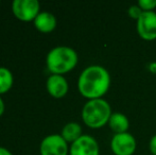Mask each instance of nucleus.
<instances>
[{"label":"nucleus","instance_id":"1","mask_svg":"<svg viewBox=\"0 0 156 155\" xmlns=\"http://www.w3.org/2000/svg\"><path fill=\"white\" fill-rule=\"evenodd\" d=\"M108 70L101 65H90L81 72L78 80L79 93L88 100L101 99L111 87Z\"/></svg>","mask_w":156,"mask_h":155},{"label":"nucleus","instance_id":"2","mask_svg":"<svg viewBox=\"0 0 156 155\" xmlns=\"http://www.w3.org/2000/svg\"><path fill=\"white\" fill-rule=\"evenodd\" d=\"M79 62V55L74 49L67 46H58L49 51L46 58L47 68L52 75L63 76L71 71Z\"/></svg>","mask_w":156,"mask_h":155},{"label":"nucleus","instance_id":"3","mask_svg":"<svg viewBox=\"0 0 156 155\" xmlns=\"http://www.w3.org/2000/svg\"><path fill=\"white\" fill-rule=\"evenodd\" d=\"M113 111L105 99L88 100L82 108V119L85 125L90 129H101L108 123Z\"/></svg>","mask_w":156,"mask_h":155},{"label":"nucleus","instance_id":"4","mask_svg":"<svg viewBox=\"0 0 156 155\" xmlns=\"http://www.w3.org/2000/svg\"><path fill=\"white\" fill-rule=\"evenodd\" d=\"M41 4L37 0H14L12 2V12L21 21H34L39 14Z\"/></svg>","mask_w":156,"mask_h":155},{"label":"nucleus","instance_id":"5","mask_svg":"<svg viewBox=\"0 0 156 155\" xmlns=\"http://www.w3.org/2000/svg\"><path fill=\"white\" fill-rule=\"evenodd\" d=\"M111 149L115 155H133L137 149V141L129 132L114 134L111 140Z\"/></svg>","mask_w":156,"mask_h":155},{"label":"nucleus","instance_id":"6","mask_svg":"<svg viewBox=\"0 0 156 155\" xmlns=\"http://www.w3.org/2000/svg\"><path fill=\"white\" fill-rule=\"evenodd\" d=\"M41 155H68V143L58 134L46 136L41 143Z\"/></svg>","mask_w":156,"mask_h":155},{"label":"nucleus","instance_id":"7","mask_svg":"<svg viewBox=\"0 0 156 155\" xmlns=\"http://www.w3.org/2000/svg\"><path fill=\"white\" fill-rule=\"evenodd\" d=\"M138 35L144 41L156 39V12H144L136 20Z\"/></svg>","mask_w":156,"mask_h":155},{"label":"nucleus","instance_id":"8","mask_svg":"<svg viewBox=\"0 0 156 155\" xmlns=\"http://www.w3.org/2000/svg\"><path fill=\"white\" fill-rule=\"evenodd\" d=\"M69 155H100V148L96 138L83 134L80 138L70 145Z\"/></svg>","mask_w":156,"mask_h":155},{"label":"nucleus","instance_id":"9","mask_svg":"<svg viewBox=\"0 0 156 155\" xmlns=\"http://www.w3.org/2000/svg\"><path fill=\"white\" fill-rule=\"evenodd\" d=\"M46 87H47V91L49 93V95L56 99L65 97L69 89V85H68L66 78L60 75L50 76L47 79Z\"/></svg>","mask_w":156,"mask_h":155},{"label":"nucleus","instance_id":"10","mask_svg":"<svg viewBox=\"0 0 156 155\" xmlns=\"http://www.w3.org/2000/svg\"><path fill=\"white\" fill-rule=\"evenodd\" d=\"M33 23L35 28L43 33H50L55 29L58 25L55 16L49 12H41Z\"/></svg>","mask_w":156,"mask_h":155},{"label":"nucleus","instance_id":"11","mask_svg":"<svg viewBox=\"0 0 156 155\" xmlns=\"http://www.w3.org/2000/svg\"><path fill=\"white\" fill-rule=\"evenodd\" d=\"M108 126L115 134L126 133L129 129V120L124 114L119 112H115L112 114L108 120Z\"/></svg>","mask_w":156,"mask_h":155},{"label":"nucleus","instance_id":"12","mask_svg":"<svg viewBox=\"0 0 156 155\" xmlns=\"http://www.w3.org/2000/svg\"><path fill=\"white\" fill-rule=\"evenodd\" d=\"M83 135L82 126L78 122H68L62 129L61 136L67 141L68 143H73Z\"/></svg>","mask_w":156,"mask_h":155},{"label":"nucleus","instance_id":"13","mask_svg":"<svg viewBox=\"0 0 156 155\" xmlns=\"http://www.w3.org/2000/svg\"><path fill=\"white\" fill-rule=\"evenodd\" d=\"M13 82H14V78L10 69L5 67H0V95L10 90Z\"/></svg>","mask_w":156,"mask_h":155},{"label":"nucleus","instance_id":"14","mask_svg":"<svg viewBox=\"0 0 156 155\" xmlns=\"http://www.w3.org/2000/svg\"><path fill=\"white\" fill-rule=\"evenodd\" d=\"M137 4L144 12H152L156 9V0H139Z\"/></svg>","mask_w":156,"mask_h":155},{"label":"nucleus","instance_id":"15","mask_svg":"<svg viewBox=\"0 0 156 155\" xmlns=\"http://www.w3.org/2000/svg\"><path fill=\"white\" fill-rule=\"evenodd\" d=\"M142 13H144V11L140 9V6L138 5V4H133V5L129 6V10H127V14L129 15V17H132V18L135 19V20H137V19L141 16Z\"/></svg>","mask_w":156,"mask_h":155},{"label":"nucleus","instance_id":"16","mask_svg":"<svg viewBox=\"0 0 156 155\" xmlns=\"http://www.w3.org/2000/svg\"><path fill=\"white\" fill-rule=\"evenodd\" d=\"M149 150L152 155H156V134L153 135L149 141Z\"/></svg>","mask_w":156,"mask_h":155},{"label":"nucleus","instance_id":"17","mask_svg":"<svg viewBox=\"0 0 156 155\" xmlns=\"http://www.w3.org/2000/svg\"><path fill=\"white\" fill-rule=\"evenodd\" d=\"M4 110H5V105H4V102L2 100V98L0 97V116H2V114L4 113Z\"/></svg>","mask_w":156,"mask_h":155},{"label":"nucleus","instance_id":"18","mask_svg":"<svg viewBox=\"0 0 156 155\" xmlns=\"http://www.w3.org/2000/svg\"><path fill=\"white\" fill-rule=\"evenodd\" d=\"M0 155H13V154L8 149H5V148L0 147Z\"/></svg>","mask_w":156,"mask_h":155}]
</instances>
